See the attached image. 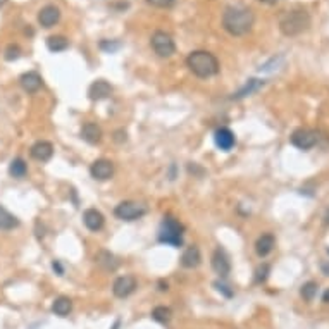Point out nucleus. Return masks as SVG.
Segmentation results:
<instances>
[{"label": "nucleus", "instance_id": "1", "mask_svg": "<svg viewBox=\"0 0 329 329\" xmlns=\"http://www.w3.org/2000/svg\"><path fill=\"white\" fill-rule=\"evenodd\" d=\"M254 12L243 6H229L223 12V28L233 37H243L254 28Z\"/></svg>", "mask_w": 329, "mask_h": 329}, {"label": "nucleus", "instance_id": "2", "mask_svg": "<svg viewBox=\"0 0 329 329\" xmlns=\"http://www.w3.org/2000/svg\"><path fill=\"white\" fill-rule=\"evenodd\" d=\"M186 66L198 78H212L219 73V61L214 53L207 50H195L186 57Z\"/></svg>", "mask_w": 329, "mask_h": 329}, {"label": "nucleus", "instance_id": "3", "mask_svg": "<svg viewBox=\"0 0 329 329\" xmlns=\"http://www.w3.org/2000/svg\"><path fill=\"white\" fill-rule=\"evenodd\" d=\"M310 16L304 9H293L283 12L279 17V30L285 37H298L310 28Z\"/></svg>", "mask_w": 329, "mask_h": 329}, {"label": "nucleus", "instance_id": "4", "mask_svg": "<svg viewBox=\"0 0 329 329\" xmlns=\"http://www.w3.org/2000/svg\"><path fill=\"white\" fill-rule=\"evenodd\" d=\"M183 233L184 226L173 215H166L162 221V226L159 231V241L171 246H181L183 245Z\"/></svg>", "mask_w": 329, "mask_h": 329}, {"label": "nucleus", "instance_id": "5", "mask_svg": "<svg viewBox=\"0 0 329 329\" xmlns=\"http://www.w3.org/2000/svg\"><path fill=\"white\" fill-rule=\"evenodd\" d=\"M147 214V209L145 205L138 204V202H133V200H124L121 202L119 205L114 209V215L117 219L121 221H136L140 217H143V215Z\"/></svg>", "mask_w": 329, "mask_h": 329}, {"label": "nucleus", "instance_id": "6", "mask_svg": "<svg viewBox=\"0 0 329 329\" xmlns=\"http://www.w3.org/2000/svg\"><path fill=\"white\" fill-rule=\"evenodd\" d=\"M152 48L159 57H171L176 52V45L174 40L171 38V35H168L166 31H155L152 35Z\"/></svg>", "mask_w": 329, "mask_h": 329}, {"label": "nucleus", "instance_id": "7", "mask_svg": "<svg viewBox=\"0 0 329 329\" xmlns=\"http://www.w3.org/2000/svg\"><path fill=\"white\" fill-rule=\"evenodd\" d=\"M290 140H291V145H295L296 148H300V150H310L312 147L317 145L319 133L312 131V129H307V128H300V129H295V131H293Z\"/></svg>", "mask_w": 329, "mask_h": 329}, {"label": "nucleus", "instance_id": "8", "mask_svg": "<svg viewBox=\"0 0 329 329\" xmlns=\"http://www.w3.org/2000/svg\"><path fill=\"white\" fill-rule=\"evenodd\" d=\"M138 283H136V278L134 276H121L117 278L112 285V293L117 296V298H126L129 296L131 293L136 290Z\"/></svg>", "mask_w": 329, "mask_h": 329}, {"label": "nucleus", "instance_id": "9", "mask_svg": "<svg viewBox=\"0 0 329 329\" xmlns=\"http://www.w3.org/2000/svg\"><path fill=\"white\" fill-rule=\"evenodd\" d=\"M90 174L98 181H107L114 174V164L107 159H98L90 166Z\"/></svg>", "mask_w": 329, "mask_h": 329}, {"label": "nucleus", "instance_id": "10", "mask_svg": "<svg viewBox=\"0 0 329 329\" xmlns=\"http://www.w3.org/2000/svg\"><path fill=\"white\" fill-rule=\"evenodd\" d=\"M112 93V87L111 83H107L105 79H97L90 85L88 88V98L93 102H98V100H103V98L111 97Z\"/></svg>", "mask_w": 329, "mask_h": 329}, {"label": "nucleus", "instance_id": "11", "mask_svg": "<svg viewBox=\"0 0 329 329\" xmlns=\"http://www.w3.org/2000/svg\"><path fill=\"white\" fill-rule=\"evenodd\" d=\"M212 269L221 278H226L231 272V262H229L226 252L223 249H215V252L212 254Z\"/></svg>", "mask_w": 329, "mask_h": 329}, {"label": "nucleus", "instance_id": "12", "mask_svg": "<svg viewBox=\"0 0 329 329\" xmlns=\"http://www.w3.org/2000/svg\"><path fill=\"white\" fill-rule=\"evenodd\" d=\"M214 142L217 148H221L223 152H229L236 145V136H234V133L229 128H219L214 133Z\"/></svg>", "mask_w": 329, "mask_h": 329}, {"label": "nucleus", "instance_id": "13", "mask_svg": "<svg viewBox=\"0 0 329 329\" xmlns=\"http://www.w3.org/2000/svg\"><path fill=\"white\" fill-rule=\"evenodd\" d=\"M21 88L24 90L26 93H37L40 88L43 87V79L37 71H28L19 78Z\"/></svg>", "mask_w": 329, "mask_h": 329}, {"label": "nucleus", "instance_id": "14", "mask_svg": "<svg viewBox=\"0 0 329 329\" xmlns=\"http://www.w3.org/2000/svg\"><path fill=\"white\" fill-rule=\"evenodd\" d=\"M30 154L35 160L38 162H47L52 159L53 155V147L50 142H45V140H40V142L35 143L33 147L30 148Z\"/></svg>", "mask_w": 329, "mask_h": 329}, {"label": "nucleus", "instance_id": "15", "mask_svg": "<svg viewBox=\"0 0 329 329\" xmlns=\"http://www.w3.org/2000/svg\"><path fill=\"white\" fill-rule=\"evenodd\" d=\"M59 19H61V11L56 6H45L38 12V22L43 28H52V26L57 24Z\"/></svg>", "mask_w": 329, "mask_h": 329}, {"label": "nucleus", "instance_id": "16", "mask_svg": "<svg viewBox=\"0 0 329 329\" xmlns=\"http://www.w3.org/2000/svg\"><path fill=\"white\" fill-rule=\"evenodd\" d=\"M83 223L90 231H100L105 224V219H103L102 212H98L97 209H88L83 212Z\"/></svg>", "mask_w": 329, "mask_h": 329}, {"label": "nucleus", "instance_id": "17", "mask_svg": "<svg viewBox=\"0 0 329 329\" xmlns=\"http://www.w3.org/2000/svg\"><path fill=\"white\" fill-rule=\"evenodd\" d=\"M81 138H83L85 142H88L90 145H97V143H100V140H102L100 126L95 124V123H85L83 128H81Z\"/></svg>", "mask_w": 329, "mask_h": 329}, {"label": "nucleus", "instance_id": "18", "mask_svg": "<svg viewBox=\"0 0 329 329\" xmlns=\"http://www.w3.org/2000/svg\"><path fill=\"white\" fill-rule=\"evenodd\" d=\"M265 85V81L264 79H257V78H250V79H246V83L243 85V88L238 90L236 93H233V100H240V98H245V97H249L252 95V93H255L257 90H260Z\"/></svg>", "mask_w": 329, "mask_h": 329}, {"label": "nucleus", "instance_id": "19", "mask_svg": "<svg viewBox=\"0 0 329 329\" xmlns=\"http://www.w3.org/2000/svg\"><path fill=\"white\" fill-rule=\"evenodd\" d=\"M274 246H276V240L272 234H262L255 243V252L259 257H267L274 250Z\"/></svg>", "mask_w": 329, "mask_h": 329}, {"label": "nucleus", "instance_id": "20", "mask_svg": "<svg viewBox=\"0 0 329 329\" xmlns=\"http://www.w3.org/2000/svg\"><path fill=\"white\" fill-rule=\"evenodd\" d=\"M200 260H202V255H200V250H198L197 246H188L181 255V265L186 269L197 267V265L200 264Z\"/></svg>", "mask_w": 329, "mask_h": 329}, {"label": "nucleus", "instance_id": "21", "mask_svg": "<svg viewBox=\"0 0 329 329\" xmlns=\"http://www.w3.org/2000/svg\"><path fill=\"white\" fill-rule=\"evenodd\" d=\"M71 310H73V301H71V298H67V296H59V298L53 300L52 312L59 315V317H66V315H69Z\"/></svg>", "mask_w": 329, "mask_h": 329}, {"label": "nucleus", "instance_id": "22", "mask_svg": "<svg viewBox=\"0 0 329 329\" xmlns=\"http://www.w3.org/2000/svg\"><path fill=\"white\" fill-rule=\"evenodd\" d=\"M17 226H19V219L0 205V229L2 231H11V229H14Z\"/></svg>", "mask_w": 329, "mask_h": 329}, {"label": "nucleus", "instance_id": "23", "mask_svg": "<svg viewBox=\"0 0 329 329\" xmlns=\"http://www.w3.org/2000/svg\"><path fill=\"white\" fill-rule=\"evenodd\" d=\"M95 260L102 265L103 269H105V271H116L117 265H119V262L116 260V257L112 255L111 252H107V250L98 252L97 257H95Z\"/></svg>", "mask_w": 329, "mask_h": 329}, {"label": "nucleus", "instance_id": "24", "mask_svg": "<svg viewBox=\"0 0 329 329\" xmlns=\"http://www.w3.org/2000/svg\"><path fill=\"white\" fill-rule=\"evenodd\" d=\"M47 48L50 52H64L66 48H69V40L62 35H53L47 40Z\"/></svg>", "mask_w": 329, "mask_h": 329}, {"label": "nucleus", "instance_id": "25", "mask_svg": "<svg viewBox=\"0 0 329 329\" xmlns=\"http://www.w3.org/2000/svg\"><path fill=\"white\" fill-rule=\"evenodd\" d=\"M26 173H28V166H26V162L21 159V157H17L11 162V166H9V174L12 176V178H24Z\"/></svg>", "mask_w": 329, "mask_h": 329}, {"label": "nucleus", "instance_id": "26", "mask_svg": "<svg viewBox=\"0 0 329 329\" xmlns=\"http://www.w3.org/2000/svg\"><path fill=\"white\" fill-rule=\"evenodd\" d=\"M317 283H314V281H307L305 285H301L300 288V295H301V298H304L305 301H312L315 298V295H317Z\"/></svg>", "mask_w": 329, "mask_h": 329}, {"label": "nucleus", "instance_id": "27", "mask_svg": "<svg viewBox=\"0 0 329 329\" xmlns=\"http://www.w3.org/2000/svg\"><path fill=\"white\" fill-rule=\"evenodd\" d=\"M171 315H173L171 309L169 307H164V305H160V307H155L154 310H152V319H154V321H157V322H160V324L169 322L171 321Z\"/></svg>", "mask_w": 329, "mask_h": 329}, {"label": "nucleus", "instance_id": "28", "mask_svg": "<svg viewBox=\"0 0 329 329\" xmlns=\"http://www.w3.org/2000/svg\"><path fill=\"white\" fill-rule=\"evenodd\" d=\"M283 62H285V57H283V56L272 57L271 61H267L265 64L260 66L259 71H260V73H274V71L279 69V66H283Z\"/></svg>", "mask_w": 329, "mask_h": 329}, {"label": "nucleus", "instance_id": "29", "mask_svg": "<svg viewBox=\"0 0 329 329\" xmlns=\"http://www.w3.org/2000/svg\"><path fill=\"white\" fill-rule=\"evenodd\" d=\"M4 57H6V61L12 62V61H17V59L21 57V48L17 47V45H9L6 48V53H4Z\"/></svg>", "mask_w": 329, "mask_h": 329}, {"label": "nucleus", "instance_id": "30", "mask_svg": "<svg viewBox=\"0 0 329 329\" xmlns=\"http://www.w3.org/2000/svg\"><path fill=\"white\" fill-rule=\"evenodd\" d=\"M269 271H271V267H269V264H262L259 269L255 271V283H264L265 279H267L269 276Z\"/></svg>", "mask_w": 329, "mask_h": 329}, {"label": "nucleus", "instance_id": "31", "mask_svg": "<svg viewBox=\"0 0 329 329\" xmlns=\"http://www.w3.org/2000/svg\"><path fill=\"white\" fill-rule=\"evenodd\" d=\"M100 48L103 52H107V53H114L116 50H119V48H121V43L119 42H111V40H102Z\"/></svg>", "mask_w": 329, "mask_h": 329}, {"label": "nucleus", "instance_id": "32", "mask_svg": "<svg viewBox=\"0 0 329 329\" xmlns=\"http://www.w3.org/2000/svg\"><path fill=\"white\" fill-rule=\"evenodd\" d=\"M147 4L154 7H160V9H169L176 4V0H147Z\"/></svg>", "mask_w": 329, "mask_h": 329}, {"label": "nucleus", "instance_id": "33", "mask_svg": "<svg viewBox=\"0 0 329 329\" xmlns=\"http://www.w3.org/2000/svg\"><path fill=\"white\" fill-rule=\"evenodd\" d=\"M214 286L217 288V290H219L221 293H224V295H226L228 298H229V296H233V291L229 290V286H228V285H224V283H221V281H215V283H214Z\"/></svg>", "mask_w": 329, "mask_h": 329}, {"label": "nucleus", "instance_id": "34", "mask_svg": "<svg viewBox=\"0 0 329 329\" xmlns=\"http://www.w3.org/2000/svg\"><path fill=\"white\" fill-rule=\"evenodd\" d=\"M114 142H117V143H124L126 142V131H124V129H117V131L114 133Z\"/></svg>", "mask_w": 329, "mask_h": 329}, {"label": "nucleus", "instance_id": "35", "mask_svg": "<svg viewBox=\"0 0 329 329\" xmlns=\"http://www.w3.org/2000/svg\"><path fill=\"white\" fill-rule=\"evenodd\" d=\"M52 269L59 274V276H62V274H64V269H62V265H61V262H59V260H53V262H52Z\"/></svg>", "mask_w": 329, "mask_h": 329}, {"label": "nucleus", "instance_id": "36", "mask_svg": "<svg viewBox=\"0 0 329 329\" xmlns=\"http://www.w3.org/2000/svg\"><path fill=\"white\" fill-rule=\"evenodd\" d=\"M321 269H322V272L326 274V276H329V262H322Z\"/></svg>", "mask_w": 329, "mask_h": 329}, {"label": "nucleus", "instance_id": "37", "mask_svg": "<svg viewBox=\"0 0 329 329\" xmlns=\"http://www.w3.org/2000/svg\"><path fill=\"white\" fill-rule=\"evenodd\" d=\"M322 301H324V304H329V290L324 291V295H322Z\"/></svg>", "mask_w": 329, "mask_h": 329}, {"label": "nucleus", "instance_id": "38", "mask_svg": "<svg viewBox=\"0 0 329 329\" xmlns=\"http://www.w3.org/2000/svg\"><path fill=\"white\" fill-rule=\"evenodd\" d=\"M159 286H160V288H159L160 291H166V290H168V283H162V281H160Z\"/></svg>", "mask_w": 329, "mask_h": 329}, {"label": "nucleus", "instance_id": "39", "mask_svg": "<svg viewBox=\"0 0 329 329\" xmlns=\"http://www.w3.org/2000/svg\"><path fill=\"white\" fill-rule=\"evenodd\" d=\"M260 2H264V4H276V2H279V0H260Z\"/></svg>", "mask_w": 329, "mask_h": 329}, {"label": "nucleus", "instance_id": "40", "mask_svg": "<svg viewBox=\"0 0 329 329\" xmlns=\"http://www.w3.org/2000/svg\"><path fill=\"white\" fill-rule=\"evenodd\" d=\"M324 224H329V210H327V214H326V217H324Z\"/></svg>", "mask_w": 329, "mask_h": 329}, {"label": "nucleus", "instance_id": "41", "mask_svg": "<svg viewBox=\"0 0 329 329\" xmlns=\"http://www.w3.org/2000/svg\"><path fill=\"white\" fill-rule=\"evenodd\" d=\"M6 2H7V0H0V7H4V6H6Z\"/></svg>", "mask_w": 329, "mask_h": 329}, {"label": "nucleus", "instance_id": "42", "mask_svg": "<svg viewBox=\"0 0 329 329\" xmlns=\"http://www.w3.org/2000/svg\"><path fill=\"white\" fill-rule=\"evenodd\" d=\"M327 254H329V249H327Z\"/></svg>", "mask_w": 329, "mask_h": 329}]
</instances>
